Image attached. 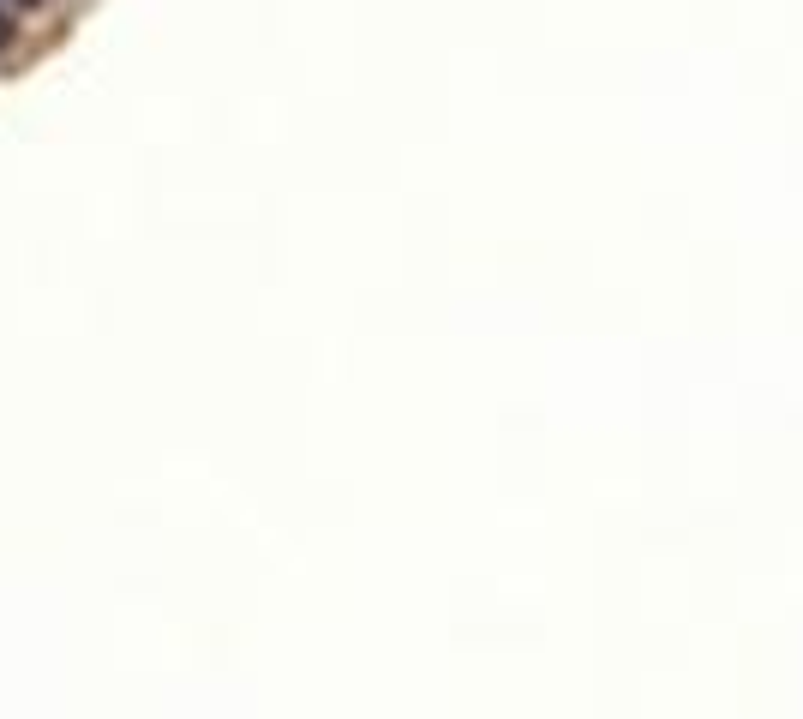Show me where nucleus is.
Instances as JSON below:
<instances>
[{
	"label": "nucleus",
	"instance_id": "f257e3e1",
	"mask_svg": "<svg viewBox=\"0 0 803 719\" xmlns=\"http://www.w3.org/2000/svg\"><path fill=\"white\" fill-rule=\"evenodd\" d=\"M12 30H18V24H12V12L0 6V42H12Z\"/></svg>",
	"mask_w": 803,
	"mask_h": 719
},
{
	"label": "nucleus",
	"instance_id": "f03ea898",
	"mask_svg": "<svg viewBox=\"0 0 803 719\" xmlns=\"http://www.w3.org/2000/svg\"><path fill=\"white\" fill-rule=\"evenodd\" d=\"M18 6H42V0H18Z\"/></svg>",
	"mask_w": 803,
	"mask_h": 719
}]
</instances>
